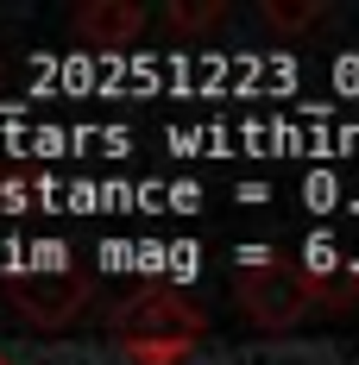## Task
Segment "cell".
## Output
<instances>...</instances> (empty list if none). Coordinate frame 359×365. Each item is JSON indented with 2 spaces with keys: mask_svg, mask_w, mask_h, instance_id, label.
Returning a JSON list of instances; mask_svg holds the SVG:
<instances>
[{
  "mask_svg": "<svg viewBox=\"0 0 359 365\" xmlns=\"http://www.w3.org/2000/svg\"><path fill=\"white\" fill-rule=\"evenodd\" d=\"M113 334L133 365H183L202 340V315L177 290H145L113 315Z\"/></svg>",
  "mask_w": 359,
  "mask_h": 365,
  "instance_id": "obj_2",
  "label": "cell"
},
{
  "mask_svg": "<svg viewBox=\"0 0 359 365\" xmlns=\"http://www.w3.org/2000/svg\"><path fill=\"white\" fill-rule=\"evenodd\" d=\"M139 32H145V13L126 0H89L76 13V38H89V44H126Z\"/></svg>",
  "mask_w": 359,
  "mask_h": 365,
  "instance_id": "obj_4",
  "label": "cell"
},
{
  "mask_svg": "<svg viewBox=\"0 0 359 365\" xmlns=\"http://www.w3.org/2000/svg\"><path fill=\"white\" fill-rule=\"evenodd\" d=\"M233 290H240V315H252L258 328H290V322H309L315 309H347L359 296V271L315 277L303 258L252 252V258H240Z\"/></svg>",
  "mask_w": 359,
  "mask_h": 365,
  "instance_id": "obj_1",
  "label": "cell"
},
{
  "mask_svg": "<svg viewBox=\"0 0 359 365\" xmlns=\"http://www.w3.org/2000/svg\"><path fill=\"white\" fill-rule=\"evenodd\" d=\"M0 365H13V359H0Z\"/></svg>",
  "mask_w": 359,
  "mask_h": 365,
  "instance_id": "obj_5",
  "label": "cell"
},
{
  "mask_svg": "<svg viewBox=\"0 0 359 365\" xmlns=\"http://www.w3.org/2000/svg\"><path fill=\"white\" fill-rule=\"evenodd\" d=\"M82 296H89V277L76 264H57L51 277H13V309L26 322H38V328L70 322L76 309H82Z\"/></svg>",
  "mask_w": 359,
  "mask_h": 365,
  "instance_id": "obj_3",
  "label": "cell"
}]
</instances>
